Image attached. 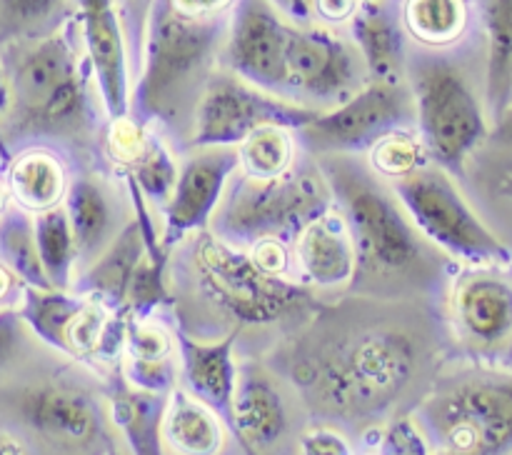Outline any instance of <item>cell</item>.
<instances>
[{"label": "cell", "instance_id": "cell-20", "mask_svg": "<svg viewBox=\"0 0 512 455\" xmlns=\"http://www.w3.org/2000/svg\"><path fill=\"white\" fill-rule=\"evenodd\" d=\"M453 318L465 340L495 348L512 335V285L488 270L465 275L453 290Z\"/></svg>", "mask_w": 512, "mask_h": 455}, {"label": "cell", "instance_id": "cell-34", "mask_svg": "<svg viewBox=\"0 0 512 455\" xmlns=\"http://www.w3.org/2000/svg\"><path fill=\"white\" fill-rule=\"evenodd\" d=\"M125 350L128 360L133 363H160V360H173V335L158 323H130L125 328Z\"/></svg>", "mask_w": 512, "mask_h": 455}, {"label": "cell", "instance_id": "cell-30", "mask_svg": "<svg viewBox=\"0 0 512 455\" xmlns=\"http://www.w3.org/2000/svg\"><path fill=\"white\" fill-rule=\"evenodd\" d=\"M408 30L425 45H448L463 35L468 10L463 0H408Z\"/></svg>", "mask_w": 512, "mask_h": 455}, {"label": "cell", "instance_id": "cell-6", "mask_svg": "<svg viewBox=\"0 0 512 455\" xmlns=\"http://www.w3.org/2000/svg\"><path fill=\"white\" fill-rule=\"evenodd\" d=\"M333 205V193L318 163L313 155H305L268 180L233 175L210 218V233L235 248L268 238H295Z\"/></svg>", "mask_w": 512, "mask_h": 455}, {"label": "cell", "instance_id": "cell-26", "mask_svg": "<svg viewBox=\"0 0 512 455\" xmlns=\"http://www.w3.org/2000/svg\"><path fill=\"white\" fill-rule=\"evenodd\" d=\"M33 230L50 288L65 290L75 280V270H78V250H75L73 228H70L65 208L55 205L43 213H35Z\"/></svg>", "mask_w": 512, "mask_h": 455}, {"label": "cell", "instance_id": "cell-25", "mask_svg": "<svg viewBox=\"0 0 512 455\" xmlns=\"http://www.w3.org/2000/svg\"><path fill=\"white\" fill-rule=\"evenodd\" d=\"M163 405L165 400H160V395L128 388V385H120L110 398L113 420L123 430L135 455H163V450H160Z\"/></svg>", "mask_w": 512, "mask_h": 455}, {"label": "cell", "instance_id": "cell-9", "mask_svg": "<svg viewBox=\"0 0 512 455\" xmlns=\"http://www.w3.org/2000/svg\"><path fill=\"white\" fill-rule=\"evenodd\" d=\"M433 455H503L512 448V378H465L418 410Z\"/></svg>", "mask_w": 512, "mask_h": 455}, {"label": "cell", "instance_id": "cell-2", "mask_svg": "<svg viewBox=\"0 0 512 455\" xmlns=\"http://www.w3.org/2000/svg\"><path fill=\"white\" fill-rule=\"evenodd\" d=\"M308 155V153H305ZM355 245L350 295L423 300L443 278V253L423 238L393 188L360 155H313Z\"/></svg>", "mask_w": 512, "mask_h": 455}, {"label": "cell", "instance_id": "cell-15", "mask_svg": "<svg viewBox=\"0 0 512 455\" xmlns=\"http://www.w3.org/2000/svg\"><path fill=\"white\" fill-rule=\"evenodd\" d=\"M240 170L235 145L193 148L175 175L170 198L165 200L163 243L165 248L180 243L185 235L203 230L210 223L225 188Z\"/></svg>", "mask_w": 512, "mask_h": 455}, {"label": "cell", "instance_id": "cell-12", "mask_svg": "<svg viewBox=\"0 0 512 455\" xmlns=\"http://www.w3.org/2000/svg\"><path fill=\"white\" fill-rule=\"evenodd\" d=\"M15 423L55 453L83 455L103 440V415L88 388L63 375H45L8 393Z\"/></svg>", "mask_w": 512, "mask_h": 455}, {"label": "cell", "instance_id": "cell-45", "mask_svg": "<svg viewBox=\"0 0 512 455\" xmlns=\"http://www.w3.org/2000/svg\"><path fill=\"white\" fill-rule=\"evenodd\" d=\"M500 195H505V198L512 200V170H508V173L500 178Z\"/></svg>", "mask_w": 512, "mask_h": 455}, {"label": "cell", "instance_id": "cell-35", "mask_svg": "<svg viewBox=\"0 0 512 455\" xmlns=\"http://www.w3.org/2000/svg\"><path fill=\"white\" fill-rule=\"evenodd\" d=\"M380 455H433L418 423L410 418H395L380 440Z\"/></svg>", "mask_w": 512, "mask_h": 455}, {"label": "cell", "instance_id": "cell-23", "mask_svg": "<svg viewBox=\"0 0 512 455\" xmlns=\"http://www.w3.org/2000/svg\"><path fill=\"white\" fill-rule=\"evenodd\" d=\"M160 433L178 455H218L225 445L218 413L188 390H170Z\"/></svg>", "mask_w": 512, "mask_h": 455}, {"label": "cell", "instance_id": "cell-44", "mask_svg": "<svg viewBox=\"0 0 512 455\" xmlns=\"http://www.w3.org/2000/svg\"><path fill=\"white\" fill-rule=\"evenodd\" d=\"M10 105V88H8V78H5V70H0V118L8 113Z\"/></svg>", "mask_w": 512, "mask_h": 455}, {"label": "cell", "instance_id": "cell-24", "mask_svg": "<svg viewBox=\"0 0 512 455\" xmlns=\"http://www.w3.org/2000/svg\"><path fill=\"white\" fill-rule=\"evenodd\" d=\"M5 185L18 208L43 213L63 200L68 178L58 155L45 148H28L8 165Z\"/></svg>", "mask_w": 512, "mask_h": 455}, {"label": "cell", "instance_id": "cell-40", "mask_svg": "<svg viewBox=\"0 0 512 455\" xmlns=\"http://www.w3.org/2000/svg\"><path fill=\"white\" fill-rule=\"evenodd\" d=\"M170 3L178 13L190 15V18H210L228 8L233 0H170Z\"/></svg>", "mask_w": 512, "mask_h": 455}, {"label": "cell", "instance_id": "cell-43", "mask_svg": "<svg viewBox=\"0 0 512 455\" xmlns=\"http://www.w3.org/2000/svg\"><path fill=\"white\" fill-rule=\"evenodd\" d=\"M280 5H283V8H288L290 13L293 15H300V18H305V15L310 13V5H313V0H278Z\"/></svg>", "mask_w": 512, "mask_h": 455}, {"label": "cell", "instance_id": "cell-32", "mask_svg": "<svg viewBox=\"0 0 512 455\" xmlns=\"http://www.w3.org/2000/svg\"><path fill=\"white\" fill-rule=\"evenodd\" d=\"M175 175H178V165H175L173 155L168 153V148L158 138L150 135L148 148L130 165L133 183L138 185V190L145 195L148 203H165L175 185Z\"/></svg>", "mask_w": 512, "mask_h": 455}, {"label": "cell", "instance_id": "cell-4", "mask_svg": "<svg viewBox=\"0 0 512 455\" xmlns=\"http://www.w3.org/2000/svg\"><path fill=\"white\" fill-rule=\"evenodd\" d=\"M5 65L10 105L5 118V140H53L85 145L95 138V108L78 55L58 33L13 43Z\"/></svg>", "mask_w": 512, "mask_h": 455}, {"label": "cell", "instance_id": "cell-19", "mask_svg": "<svg viewBox=\"0 0 512 455\" xmlns=\"http://www.w3.org/2000/svg\"><path fill=\"white\" fill-rule=\"evenodd\" d=\"M83 15V38L98 80L100 98L113 118L128 113V68H125L123 30L113 0H78Z\"/></svg>", "mask_w": 512, "mask_h": 455}, {"label": "cell", "instance_id": "cell-31", "mask_svg": "<svg viewBox=\"0 0 512 455\" xmlns=\"http://www.w3.org/2000/svg\"><path fill=\"white\" fill-rule=\"evenodd\" d=\"M65 5L68 0H0V43L13 45L55 33Z\"/></svg>", "mask_w": 512, "mask_h": 455}, {"label": "cell", "instance_id": "cell-42", "mask_svg": "<svg viewBox=\"0 0 512 455\" xmlns=\"http://www.w3.org/2000/svg\"><path fill=\"white\" fill-rule=\"evenodd\" d=\"M493 138L498 140V143L512 145V100L508 103V108L498 115V128H495Z\"/></svg>", "mask_w": 512, "mask_h": 455}, {"label": "cell", "instance_id": "cell-7", "mask_svg": "<svg viewBox=\"0 0 512 455\" xmlns=\"http://www.w3.org/2000/svg\"><path fill=\"white\" fill-rule=\"evenodd\" d=\"M405 80L425 153L448 173L460 170L488 135L483 105L468 73L445 55L418 53L405 60Z\"/></svg>", "mask_w": 512, "mask_h": 455}, {"label": "cell", "instance_id": "cell-38", "mask_svg": "<svg viewBox=\"0 0 512 455\" xmlns=\"http://www.w3.org/2000/svg\"><path fill=\"white\" fill-rule=\"evenodd\" d=\"M250 258H253L255 265L263 268L265 273L285 278L290 268V260H293V253L285 248L283 240L268 238V240H258V243L250 248Z\"/></svg>", "mask_w": 512, "mask_h": 455}, {"label": "cell", "instance_id": "cell-27", "mask_svg": "<svg viewBox=\"0 0 512 455\" xmlns=\"http://www.w3.org/2000/svg\"><path fill=\"white\" fill-rule=\"evenodd\" d=\"M485 33H488V100L495 115L510 103L512 63V0H480Z\"/></svg>", "mask_w": 512, "mask_h": 455}, {"label": "cell", "instance_id": "cell-8", "mask_svg": "<svg viewBox=\"0 0 512 455\" xmlns=\"http://www.w3.org/2000/svg\"><path fill=\"white\" fill-rule=\"evenodd\" d=\"M388 185L415 228L440 253L473 268H500L512 260L508 245L470 208L445 168L423 163Z\"/></svg>", "mask_w": 512, "mask_h": 455}, {"label": "cell", "instance_id": "cell-22", "mask_svg": "<svg viewBox=\"0 0 512 455\" xmlns=\"http://www.w3.org/2000/svg\"><path fill=\"white\" fill-rule=\"evenodd\" d=\"M353 43L363 58L368 80L398 83L405 80V38L385 0H365L355 8L353 18Z\"/></svg>", "mask_w": 512, "mask_h": 455}, {"label": "cell", "instance_id": "cell-5", "mask_svg": "<svg viewBox=\"0 0 512 455\" xmlns=\"http://www.w3.org/2000/svg\"><path fill=\"white\" fill-rule=\"evenodd\" d=\"M223 25L210 18L178 13L170 0H158L150 20L145 65L135 103L145 120L178 130L188 140L193 113L223 50Z\"/></svg>", "mask_w": 512, "mask_h": 455}, {"label": "cell", "instance_id": "cell-1", "mask_svg": "<svg viewBox=\"0 0 512 455\" xmlns=\"http://www.w3.org/2000/svg\"><path fill=\"white\" fill-rule=\"evenodd\" d=\"M418 300L335 295L293 330L290 380L318 413L363 420L388 413L428 358Z\"/></svg>", "mask_w": 512, "mask_h": 455}, {"label": "cell", "instance_id": "cell-18", "mask_svg": "<svg viewBox=\"0 0 512 455\" xmlns=\"http://www.w3.org/2000/svg\"><path fill=\"white\" fill-rule=\"evenodd\" d=\"M230 423L240 443L253 455L278 448L288 435V400L280 385L273 383V378L258 365H245L238 370Z\"/></svg>", "mask_w": 512, "mask_h": 455}, {"label": "cell", "instance_id": "cell-33", "mask_svg": "<svg viewBox=\"0 0 512 455\" xmlns=\"http://www.w3.org/2000/svg\"><path fill=\"white\" fill-rule=\"evenodd\" d=\"M423 163L425 148L423 143H420V138H415L413 130L385 135L383 140H378V143L370 148L368 165L383 180L403 178V175L413 173V170Z\"/></svg>", "mask_w": 512, "mask_h": 455}, {"label": "cell", "instance_id": "cell-13", "mask_svg": "<svg viewBox=\"0 0 512 455\" xmlns=\"http://www.w3.org/2000/svg\"><path fill=\"white\" fill-rule=\"evenodd\" d=\"M368 83L353 40L318 25H293L285 50V98L330 110Z\"/></svg>", "mask_w": 512, "mask_h": 455}, {"label": "cell", "instance_id": "cell-17", "mask_svg": "<svg viewBox=\"0 0 512 455\" xmlns=\"http://www.w3.org/2000/svg\"><path fill=\"white\" fill-rule=\"evenodd\" d=\"M293 260L300 283L318 295L348 293L355 275V245L338 208H330L295 235Z\"/></svg>", "mask_w": 512, "mask_h": 455}, {"label": "cell", "instance_id": "cell-11", "mask_svg": "<svg viewBox=\"0 0 512 455\" xmlns=\"http://www.w3.org/2000/svg\"><path fill=\"white\" fill-rule=\"evenodd\" d=\"M318 115L320 110L255 88L230 70H215L200 95L185 143L190 148L238 145L258 128L300 130Z\"/></svg>", "mask_w": 512, "mask_h": 455}, {"label": "cell", "instance_id": "cell-14", "mask_svg": "<svg viewBox=\"0 0 512 455\" xmlns=\"http://www.w3.org/2000/svg\"><path fill=\"white\" fill-rule=\"evenodd\" d=\"M293 25L273 0H238L223 40L225 70L245 83L285 98V50Z\"/></svg>", "mask_w": 512, "mask_h": 455}, {"label": "cell", "instance_id": "cell-28", "mask_svg": "<svg viewBox=\"0 0 512 455\" xmlns=\"http://www.w3.org/2000/svg\"><path fill=\"white\" fill-rule=\"evenodd\" d=\"M0 263L13 270L23 285L50 288L35 245L33 218L18 205H8L0 213Z\"/></svg>", "mask_w": 512, "mask_h": 455}, {"label": "cell", "instance_id": "cell-29", "mask_svg": "<svg viewBox=\"0 0 512 455\" xmlns=\"http://www.w3.org/2000/svg\"><path fill=\"white\" fill-rule=\"evenodd\" d=\"M235 148H238V163L243 175L258 180H268L285 173L298 158L295 155L298 148H295V138L290 135V130L275 128V125L258 128Z\"/></svg>", "mask_w": 512, "mask_h": 455}, {"label": "cell", "instance_id": "cell-3", "mask_svg": "<svg viewBox=\"0 0 512 455\" xmlns=\"http://www.w3.org/2000/svg\"><path fill=\"white\" fill-rule=\"evenodd\" d=\"M170 265L168 290L178 305V315L195 313L225 323V333L250 328H298L323 303L303 283L265 273L250 253L225 243L210 230L185 235Z\"/></svg>", "mask_w": 512, "mask_h": 455}, {"label": "cell", "instance_id": "cell-21", "mask_svg": "<svg viewBox=\"0 0 512 455\" xmlns=\"http://www.w3.org/2000/svg\"><path fill=\"white\" fill-rule=\"evenodd\" d=\"M238 338L240 333H225L218 340H198L178 333L180 363H183L188 393L225 418H230L235 380H238V365L233 358Z\"/></svg>", "mask_w": 512, "mask_h": 455}, {"label": "cell", "instance_id": "cell-37", "mask_svg": "<svg viewBox=\"0 0 512 455\" xmlns=\"http://www.w3.org/2000/svg\"><path fill=\"white\" fill-rule=\"evenodd\" d=\"M298 455H355L348 440L333 428H310L300 435Z\"/></svg>", "mask_w": 512, "mask_h": 455}, {"label": "cell", "instance_id": "cell-39", "mask_svg": "<svg viewBox=\"0 0 512 455\" xmlns=\"http://www.w3.org/2000/svg\"><path fill=\"white\" fill-rule=\"evenodd\" d=\"M310 8L318 13L320 20H325L330 25H338L353 18L355 8H358V0H313Z\"/></svg>", "mask_w": 512, "mask_h": 455}, {"label": "cell", "instance_id": "cell-41", "mask_svg": "<svg viewBox=\"0 0 512 455\" xmlns=\"http://www.w3.org/2000/svg\"><path fill=\"white\" fill-rule=\"evenodd\" d=\"M20 288H23V285H20L18 275L0 263V308L8 305V300H13V295L20 293Z\"/></svg>", "mask_w": 512, "mask_h": 455}, {"label": "cell", "instance_id": "cell-48", "mask_svg": "<svg viewBox=\"0 0 512 455\" xmlns=\"http://www.w3.org/2000/svg\"><path fill=\"white\" fill-rule=\"evenodd\" d=\"M108 455H120V453L113 448V445H108Z\"/></svg>", "mask_w": 512, "mask_h": 455}, {"label": "cell", "instance_id": "cell-36", "mask_svg": "<svg viewBox=\"0 0 512 455\" xmlns=\"http://www.w3.org/2000/svg\"><path fill=\"white\" fill-rule=\"evenodd\" d=\"M28 333L30 328L25 325V320L20 318L18 308L3 305V308H0V373H5V370L25 353Z\"/></svg>", "mask_w": 512, "mask_h": 455}, {"label": "cell", "instance_id": "cell-16", "mask_svg": "<svg viewBox=\"0 0 512 455\" xmlns=\"http://www.w3.org/2000/svg\"><path fill=\"white\" fill-rule=\"evenodd\" d=\"M63 198L65 215L73 228L75 250H78V270H75L78 275L113 243L133 213L120 198L113 180L93 170H80L78 175H73L65 185Z\"/></svg>", "mask_w": 512, "mask_h": 455}, {"label": "cell", "instance_id": "cell-47", "mask_svg": "<svg viewBox=\"0 0 512 455\" xmlns=\"http://www.w3.org/2000/svg\"><path fill=\"white\" fill-rule=\"evenodd\" d=\"M510 100H512V63H510ZM508 108V105H505Z\"/></svg>", "mask_w": 512, "mask_h": 455}, {"label": "cell", "instance_id": "cell-10", "mask_svg": "<svg viewBox=\"0 0 512 455\" xmlns=\"http://www.w3.org/2000/svg\"><path fill=\"white\" fill-rule=\"evenodd\" d=\"M415 130V103L408 80H368L353 98L320 110L315 120L295 130V140L308 155H360L385 135Z\"/></svg>", "mask_w": 512, "mask_h": 455}, {"label": "cell", "instance_id": "cell-46", "mask_svg": "<svg viewBox=\"0 0 512 455\" xmlns=\"http://www.w3.org/2000/svg\"><path fill=\"white\" fill-rule=\"evenodd\" d=\"M5 208H8V190H5L3 183H0V213H3Z\"/></svg>", "mask_w": 512, "mask_h": 455}]
</instances>
